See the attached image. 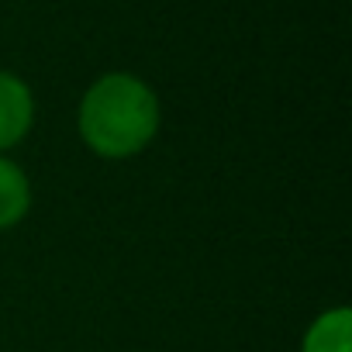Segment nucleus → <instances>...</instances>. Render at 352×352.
Listing matches in <instances>:
<instances>
[{"label":"nucleus","instance_id":"f257e3e1","mask_svg":"<svg viewBox=\"0 0 352 352\" xmlns=\"http://www.w3.org/2000/svg\"><path fill=\"white\" fill-rule=\"evenodd\" d=\"M159 128L155 94L124 73L97 80L80 107V131L87 145L107 159H124L148 145Z\"/></svg>","mask_w":352,"mask_h":352},{"label":"nucleus","instance_id":"f03ea898","mask_svg":"<svg viewBox=\"0 0 352 352\" xmlns=\"http://www.w3.org/2000/svg\"><path fill=\"white\" fill-rule=\"evenodd\" d=\"M32 94L28 87L11 76V73H0V148H11L14 142H21L32 128Z\"/></svg>","mask_w":352,"mask_h":352},{"label":"nucleus","instance_id":"7ed1b4c3","mask_svg":"<svg viewBox=\"0 0 352 352\" xmlns=\"http://www.w3.org/2000/svg\"><path fill=\"white\" fill-rule=\"evenodd\" d=\"M28 204H32L28 176L11 159H0V228L18 225L25 218Z\"/></svg>","mask_w":352,"mask_h":352},{"label":"nucleus","instance_id":"20e7f679","mask_svg":"<svg viewBox=\"0 0 352 352\" xmlns=\"http://www.w3.org/2000/svg\"><path fill=\"white\" fill-rule=\"evenodd\" d=\"M349 324L345 307L321 314L304 338V352H349Z\"/></svg>","mask_w":352,"mask_h":352}]
</instances>
